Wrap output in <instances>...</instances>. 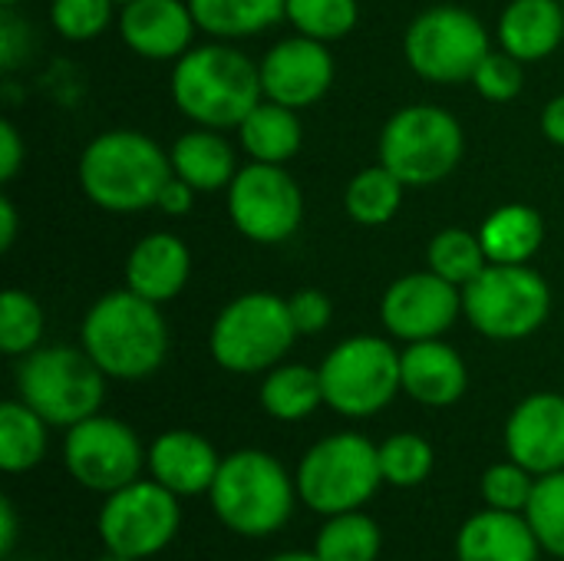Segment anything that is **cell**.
I'll use <instances>...</instances> for the list:
<instances>
[{
	"label": "cell",
	"mask_w": 564,
	"mask_h": 561,
	"mask_svg": "<svg viewBox=\"0 0 564 561\" xmlns=\"http://www.w3.org/2000/svg\"><path fill=\"white\" fill-rule=\"evenodd\" d=\"M324 407L347 420L383 413L403 393L400 350L377 334H354L327 350L321 360Z\"/></svg>",
	"instance_id": "30bf717a"
},
{
	"label": "cell",
	"mask_w": 564,
	"mask_h": 561,
	"mask_svg": "<svg viewBox=\"0 0 564 561\" xmlns=\"http://www.w3.org/2000/svg\"><path fill=\"white\" fill-rule=\"evenodd\" d=\"M383 549L380 526L360 509L327 516L314 539V552L321 561H377Z\"/></svg>",
	"instance_id": "4dcf8cb0"
},
{
	"label": "cell",
	"mask_w": 564,
	"mask_h": 561,
	"mask_svg": "<svg viewBox=\"0 0 564 561\" xmlns=\"http://www.w3.org/2000/svg\"><path fill=\"white\" fill-rule=\"evenodd\" d=\"M403 192H406V185L383 162H377V165L360 169L347 182L344 212L350 215V222H357L364 228H383L403 208Z\"/></svg>",
	"instance_id": "f546056e"
},
{
	"label": "cell",
	"mask_w": 564,
	"mask_h": 561,
	"mask_svg": "<svg viewBox=\"0 0 564 561\" xmlns=\"http://www.w3.org/2000/svg\"><path fill=\"white\" fill-rule=\"evenodd\" d=\"M79 347L109 380H149L162 370L172 347L162 304L129 288L96 298L79 324Z\"/></svg>",
	"instance_id": "7a4b0ae2"
},
{
	"label": "cell",
	"mask_w": 564,
	"mask_h": 561,
	"mask_svg": "<svg viewBox=\"0 0 564 561\" xmlns=\"http://www.w3.org/2000/svg\"><path fill=\"white\" fill-rule=\"evenodd\" d=\"M23 162H26L23 136H20V129L10 119H3L0 122V182L10 185L17 179V172L23 169Z\"/></svg>",
	"instance_id": "b9f144b4"
},
{
	"label": "cell",
	"mask_w": 564,
	"mask_h": 561,
	"mask_svg": "<svg viewBox=\"0 0 564 561\" xmlns=\"http://www.w3.org/2000/svg\"><path fill=\"white\" fill-rule=\"evenodd\" d=\"M284 20L294 26V33L314 36L321 43H337L357 30L360 0H288Z\"/></svg>",
	"instance_id": "836d02e7"
},
{
	"label": "cell",
	"mask_w": 564,
	"mask_h": 561,
	"mask_svg": "<svg viewBox=\"0 0 564 561\" xmlns=\"http://www.w3.org/2000/svg\"><path fill=\"white\" fill-rule=\"evenodd\" d=\"M116 3H129V0H116Z\"/></svg>",
	"instance_id": "f907efd6"
},
{
	"label": "cell",
	"mask_w": 564,
	"mask_h": 561,
	"mask_svg": "<svg viewBox=\"0 0 564 561\" xmlns=\"http://www.w3.org/2000/svg\"><path fill=\"white\" fill-rule=\"evenodd\" d=\"M221 456L202 433L165 430L152 440L145 453V470L155 483L172 489L178 499L205 496L218 476Z\"/></svg>",
	"instance_id": "ffe728a7"
},
{
	"label": "cell",
	"mask_w": 564,
	"mask_h": 561,
	"mask_svg": "<svg viewBox=\"0 0 564 561\" xmlns=\"http://www.w3.org/2000/svg\"><path fill=\"white\" fill-rule=\"evenodd\" d=\"M46 327V314L30 291L7 288L0 294V350L7 357H26L40 347Z\"/></svg>",
	"instance_id": "d6a6232c"
},
{
	"label": "cell",
	"mask_w": 564,
	"mask_h": 561,
	"mask_svg": "<svg viewBox=\"0 0 564 561\" xmlns=\"http://www.w3.org/2000/svg\"><path fill=\"white\" fill-rule=\"evenodd\" d=\"M169 93L192 126L221 132L238 129L264 99L258 63L228 40H208L182 53L172 63Z\"/></svg>",
	"instance_id": "6da1fadb"
},
{
	"label": "cell",
	"mask_w": 564,
	"mask_h": 561,
	"mask_svg": "<svg viewBox=\"0 0 564 561\" xmlns=\"http://www.w3.org/2000/svg\"><path fill=\"white\" fill-rule=\"evenodd\" d=\"M122 278L126 288L145 301L169 304L185 291L192 278V251L175 231H149L129 248Z\"/></svg>",
	"instance_id": "44dd1931"
},
{
	"label": "cell",
	"mask_w": 564,
	"mask_h": 561,
	"mask_svg": "<svg viewBox=\"0 0 564 561\" xmlns=\"http://www.w3.org/2000/svg\"><path fill=\"white\" fill-rule=\"evenodd\" d=\"M506 453L532 476L564 470V397L552 390L529 393L506 420Z\"/></svg>",
	"instance_id": "ac0fdd59"
},
{
	"label": "cell",
	"mask_w": 564,
	"mask_h": 561,
	"mask_svg": "<svg viewBox=\"0 0 564 561\" xmlns=\"http://www.w3.org/2000/svg\"><path fill=\"white\" fill-rule=\"evenodd\" d=\"M145 453L135 430L116 417L93 413L66 430L63 466L73 483L89 493H116L139 479L145 470Z\"/></svg>",
	"instance_id": "5bb4252c"
},
{
	"label": "cell",
	"mask_w": 564,
	"mask_h": 561,
	"mask_svg": "<svg viewBox=\"0 0 564 561\" xmlns=\"http://www.w3.org/2000/svg\"><path fill=\"white\" fill-rule=\"evenodd\" d=\"M17 228H20V215L10 195L0 198V251L7 255L17 245Z\"/></svg>",
	"instance_id": "f6af8a7d"
},
{
	"label": "cell",
	"mask_w": 564,
	"mask_h": 561,
	"mask_svg": "<svg viewBox=\"0 0 564 561\" xmlns=\"http://www.w3.org/2000/svg\"><path fill=\"white\" fill-rule=\"evenodd\" d=\"M294 483L297 499L321 516L364 509L383 486L380 446L364 433H330L301 456Z\"/></svg>",
	"instance_id": "ba28073f"
},
{
	"label": "cell",
	"mask_w": 564,
	"mask_h": 561,
	"mask_svg": "<svg viewBox=\"0 0 564 561\" xmlns=\"http://www.w3.org/2000/svg\"><path fill=\"white\" fill-rule=\"evenodd\" d=\"M106 374L83 347L50 344L36 347L17 364V397L33 407L50 427H76L102 410Z\"/></svg>",
	"instance_id": "52a82bcc"
},
{
	"label": "cell",
	"mask_w": 564,
	"mask_h": 561,
	"mask_svg": "<svg viewBox=\"0 0 564 561\" xmlns=\"http://www.w3.org/2000/svg\"><path fill=\"white\" fill-rule=\"evenodd\" d=\"M499 46L516 60L542 63L564 43L562 0H509L496 23Z\"/></svg>",
	"instance_id": "603a6c76"
},
{
	"label": "cell",
	"mask_w": 564,
	"mask_h": 561,
	"mask_svg": "<svg viewBox=\"0 0 564 561\" xmlns=\"http://www.w3.org/2000/svg\"><path fill=\"white\" fill-rule=\"evenodd\" d=\"M83 195L109 212L132 215L155 208L165 182L172 179L169 149L142 129H106L86 142L76 162Z\"/></svg>",
	"instance_id": "3957f363"
},
{
	"label": "cell",
	"mask_w": 564,
	"mask_h": 561,
	"mask_svg": "<svg viewBox=\"0 0 564 561\" xmlns=\"http://www.w3.org/2000/svg\"><path fill=\"white\" fill-rule=\"evenodd\" d=\"M26 60V26L13 17V10H3L0 17V66L10 73Z\"/></svg>",
	"instance_id": "60d3db41"
},
{
	"label": "cell",
	"mask_w": 564,
	"mask_h": 561,
	"mask_svg": "<svg viewBox=\"0 0 564 561\" xmlns=\"http://www.w3.org/2000/svg\"><path fill=\"white\" fill-rule=\"evenodd\" d=\"M96 561H135V559H129V555H119V552H109V549H106V552H102Z\"/></svg>",
	"instance_id": "c3c4849f"
},
{
	"label": "cell",
	"mask_w": 564,
	"mask_h": 561,
	"mask_svg": "<svg viewBox=\"0 0 564 561\" xmlns=\"http://www.w3.org/2000/svg\"><path fill=\"white\" fill-rule=\"evenodd\" d=\"M426 268L436 271L440 278H446L449 284H456V288H466L469 281H476L489 268L479 231L440 228L426 245Z\"/></svg>",
	"instance_id": "1f68e13d"
},
{
	"label": "cell",
	"mask_w": 564,
	"mask_h": 561,
	"mask_svg": "<svg viewBox=\"0 0 564 561\" xmlns=\"http://www.w3.org/2000/svg\"><path fill=\"white\" fill-rule=\"evenodd\" d=\"M492 50L486 23L459 3H433L420 10L403 33L410 69L436 86L473 83L476 66Z\"/></svg>",
	"instance_id": "8fae6325"
},
{
	"label": "cell",
	"mask_w": 564,
	"mask_h": 561,
	"mask_svg": "<svg viewBox=\"0 0 564 561\" xmlns=\"http://www.w3.org/2000/svg\"><path fill=\"white\" fill-rule=\"evenodd\" d=\"M235 231L254 245H284L304 222V192L284 165L245 162L225 188Z\"/></svg>",
	"instance_id": "7c38bea8"
},
{
	"label": "cell",
	"mask_w": 564,
	"mask_h": 561,
	"mask_svg": "<svg viewBox=\"0 0 564 561\" xmlns=\"http://www.w3.org/2000/svg\"><path fill=\"white\" fill-rule=\"evenodd\" d=\"M235 132H238L241 152L251 162L288 165L304 145V122L297 109L271 103V99H261Z\"/></svg>",
	"instance_id": "484cf974"
},
{
	"label": "cell",
	"mask_w": 564,
	"mask_h": 561,
	"mask_svg": "<svg viewBox=\"0 0 564 561\" xmlns=\"http://www.w3.org/2000/svg\"><path fill=\"white\" fill-rule=\"evenodd\" d=\"M17 546V509L10 499L0 503V555L7 559Z\"/></svg>",
	"instance_id": "bcb514c9"
},
{
	"label": "cell",
	"mask_w": 564,
	"mask_h": 561,
	"mask_svg": "<svg viewBox=\"0 0 564 561\" xmlns=\"http://www.w3.org/2000/svg\"><path fill=\"white\" fill-rule=\"evenodd\" d=\"M463 317L486 341L516 344L552 317V288L532 265H489L463 288Z\"/></svg>",
	"instance_id": "9c48e42d"
},
{
	"label": "cell",
	"mask_w": 564,
	"mask_h": 561,
	"mask_svg": "<svg viewBox=\"0 0 564 561\" xmlns=\"http://www.w3.org/2000/svg\"><path fill=\"white\" fill-rule=\"evenodd\" d=\"M261 410L278 423H301L317 407H324V387L321 370L307 364H278L264 374L258 390Z\"/></svg>",
	"instance_id": "83f0119b"
},
{
	"label": "cell",
	"mask_w": 564,
	"mask_h": 561,
	"mask_svg": "<svg viewBox=\"0 0 564 561\" xmlns=\"http://www.w3.org/2000/svg\"><path fill=\"white\" fill-rule=\"evenodd\" d=\"M539 539L525 513L482 509L469 516L456 536L459 561H539Z\"/></svg>",
	"instance_id": "7402d4cb"
},
{
	"label": "cell",
	"mask_w": 564,
	"mask_h": 561,
	"mask_svg": "<svg viewBox=\"0 0 564 561\" xmlns=\"http://www.w3.org/2000/svg\"><path fill=\"white\" fill-rule=\"evenodd\" d=\"M178 526H182L178 496L162 483H155L152 476L109 493L96 519L102 549L135 561L152 559L162 549H169L172 539L178 536Z\"/></svg>",
	"instance_id": "4fadbf2b"
},
{
	"label": "cell",
	"mask_w": 564,
	"mask_h": 561,
	"mask_svg": "<svg viewBox=\"0 0 564 561\" xmlns=\"http://www.w3.org/2000/svg\"><path fill=\"white\" fill-rule=\"evenodd\" d=\"M288 308H291V317H294V327L301 337L321 334L334 321V301L321 288H297L288 298Z\"/></svg>",
	"instance_id": "ab89813d"
},
{
	"label": "cell",
	"mask_w": 564,
	"mask_h": 561,
	"mask_svg": "<svg viewBox=\"0 0 564 561\" xmlns=\"http://www.w3.org/2000/svg\"><path fill=\"white\" fill-rule=\"evenodd\" d=\"M50 446V423L20 397L0 407V470L10 476L30 473L43 463Z\"/></svg>",
	"instance_id": "f1b7e54d"
},
{
	"label": "cell",
	"mask_w": 564,
	"mask_h": 561,
	"mask_svg": "<svg viewBox=\"0 0 564 561\" xmlns=\"http://www.w3.org/2000/svg\"><path fill=\"white\" fill-rule=\"evenodd\" d=\"M473 86H476V93L486 103L506 106V103L519 99V93L525 86V63L516 60L512 53H506L502 46L499 50H489L486 60L473 73Z\"/></svg>",
	"instance_id": "f35d334b"
},
{
	"label": "cell",
	"mask_w": 564,
	"mask_h": 561,
	"mask_svg": "<svg viewBox=\"0 0 564 561\" xmlns=\"http://www.w3.org/2000/svg\"><path fill=\"white\" fill-rule=\"evenodd\" d=\"M169 162L172 175L188 182L198 195L225 192L241 169L231 139L221 129L208 126H192L188 132H182L169 149Z\"/></svg>",
	"instance_id": "cb8c5ba5"
},
{
	"label": "cell",
	"mask_w": 564,
	"mask_h": 561,
	"mask_svg": "<svg viewBox=\"0 0 564 561\" xmlns=\"http://www.w3.org/2000/svg\"><path fill=\"white\" fill-rule=\"evenodd\" d=\"M463 317V288L449 284L436 271H410L387 284L380 298V321L393 341L416 344L453 331Z\"/></svg>",
	"instance_id": "9a60e30c"
},
{
	"label": "cell",
	"mask_w": 564,
	"mask_h": 561,
	"mask_svg": "<svg viewBox=\"0 0 564 561\" xmlns=\"http://www.w3.org/2000/svg\"><path fill=\"white\" fill-rule=\"evenodd\" d=\"M116 0H53L50 23L69 43H89L116 20Z\"/></svg>",
	"instance_id": "8d00e7d4"
},
{
	"label": "cell",
	"mask_w": 564,
	"mask_h": 561,
	"mask_svg": "<svg viewBox=\"0 0 564 561\" xmlns=\"http://www.w3.org/2000/svg\"><path fill=\"white\" fill-rule=\"evenodd\" d=\"M400 377L403 393L430 410H446L459 403L469 390V367L463 354L443 337L406 344L400 350Z\"/></svg>",
	"instance_id": "d6986e66"
},
{
	"label": "cell",
	"mask_w": 564,
	"mask_h": 561,
	"mask_svg": "<svg viewBox=\"0 0 564 561\" xmlns=\"http://www.w3.org/2000/svg\"><path fill=\"white\" fill-rule=\"evenodd\" d=\"M258 69L264 99L291 109H307L321 103L337 76L330 43H321L304 33H291L268 46V53L258 60Z\"/></svg>",
	"instance_id": "2e32d148"
},
{
	"label": "cell",
	"mask_w": 564,
	"mask_h": 561,
	"mask_svg": "<svg viewBox=\"0 0 564 561\" xmlns=\"http://www.w3.org/2000/svg\"><path fill=\"white\" fill-rule=\"evenodd\" d=\"M525 519L542 552L564 559V470L535 479V493L529 499Z\"/></svg>",
	"instance_id": "d590c367"
},
{
	"label": "cell",
	"mask_w": 564,
	"mask_h": 561,
	"mask_svg": "<svg viewBox=\"0 0 564 561\" xmlns=\"http://www.w3.org/2000/svg\"><path fill=\"white\" fill-rule=\"evenodd\" d=\"M195 23L212 40H251L288 17V0H188Z\"/></svg>",
	"instance_id": "4316f807"
},
{
	"label": "cell",
	"mask_w": 564,
	"mask_h": 561,
	"mask_svg": "<svg viewBox=\"0 0 564 561\" xmlns=\"http://www.w3.org/2000/svg\"><path fill=\"white\" fill-rule=\"evenodd\" d=\"M116 30L135 56L149 63H175L195 46L198 23L188 0H129L119 3Z\"/></svg>",
	"instance_id": "e0dca14e"
},
{
	"label": "cell",
	"mask_w": 564,
	"mask_h": 561,
	"mask_svg": "<svg viewBox=\"0 0 564 561\" xmlns=\"http://www.w3.org/2000/svg\"><path fill=\"white\" fill-rule=\"evenodd\" d=\"M535 479L525 466H519L516 460L496 463L482 473V499L489 509H502V513H525L529 499L535 493Z\"/></svg>",
	"instance_id": "74e56055"
},
{
	"label": "cell",
	"mask_w": 564,
	"mask_h": 561,
	"mask_svg": "<svg viewBox=\"0 0 564 561\" xmlns=\"http://www.w3.org/2000/svg\"><path fill=\"white\" fill-rule=\"evenodd\" d=\"M297 337L288 298L274 291H245L212 321L208 350L221 370L251 377L284 364Z\"/></svg>",
	"instance_id": "5b68a950"
},
{
	"label": "cell",
	"mask_w": 564,
	"mask_h": 561,
	"mask_svg": "<svg viewBox=\"0 0 564 561\" xmlns=\"http://www.w3.org/2000/svg\"><path fill=\"white\" fill-rule=\"evenodd\" d=\"M17 3H20V0H0V7H3V10H13Z\"/></svg>",
	"instance_id": "681fc988"
},
{
	"label": "cell",
	"mask_w": 564,
	"mask_h": 561,
	"mask_svg": "<svg viewBox=\"0 0 564 561\" xmlns=\"http://www.w3.org/2000/svg\"><path fill=\"white\" fill-rule=\"evenodd\" d=\"M268 561H321L317 559V552H281V555H274V559Z\"/></svg>",
	"instance_id": "7dc6e473"
},
{
	"label": "cell",
	"mask_w": 564,
	"mask_h": 561,
	"mask_svg": "<svg viewBox=\"0 0 564 561\" xmlns=\"http://www.w3.org/2000/svg\"><path fill=\"white\" fill-rule=\"evenodd\" d=\"M433 466H436V453H433L430 440H423L420 433H393L380 443L383 483H390L397 489H413V486L426 483Z\"/></svg>",
	"instance_id": "e575fe53"
},
{
	"label": "cell",
	"mask_w": 564,
	"mask_h": 561,
	"mask_svg": "<svg viewBox=\"0 0 564 561\" xmlns=\"http://www.w3.org/2000/svg\"><path fill=\"white\" fill-rule=\"evenodd\" d=\"M476 231L489 265H532L545 245V218L525 202H506L492 208Z\"/></svg>",
	"instance_id": "d4e9b609"
},
{
	"label": "cell",
	"mask_w": 564,
	"mask_h": 561,
	"mask_svg": "<svg viewBox=\"0 0 564 561\" xmlns=\"http://www.w3.org/2000/svg\"><path fill=\"white\" fill-rule=\"evenodd\" d=\"M23 561H26V559H23Z\"/></svg>",
	"instance_id": "816d5d0a"
},
{
	"label": "cell",
	"mask_w": 564,
	"mask_h": 561,
	"mask_svg": "<svg viewBox=\"0 0 564 561\" xmlns=\"http://www.w3.org/2000/svg\"><path fill=\"white\" fill-rule=\"evenodd\" d=\"M466 152L463 122L436 103H410L397 109L377 142L380 162L406 185L430 188L449 179Z\"/></svg>",
	"instance_id": "8992f818"
},
{
	"label": "cell",
	"mask_w": 564,
	"mask_h": 561,
	"mask_svg": "<svg viewBox=\"0 0 564 561\" xmlns=\"http://www.w3.org/2000/svg\"><path fill=\"white\" fill-rule=\"evenodd\" d=\"M208 496L225 529L245 539H264L288 526L297 503V483L271 453L238 450L221 456Z\"/></svg>",
	"instance_id": "277c9868"
},
{
	"label": "cell",
	"mask_w": 564,
	"mask_h": 561,
	"mask_svg": "<svg viewBox=\"0 0 564 561\" xmlns=\"http://www.w3.org/2000/svg\"><path fill=\"white\" fill-rule=\"evenodd\" d=\"M539 126H542V136L564 149V93L552 96L545 106H542V116H539Z\"/></svg>",
	"instance_id": "ee69618b"
},
{
	"label": "cell",
	"mask_w": 564,
	"mask_h": 561,
	"mask_svg": "<svg viewBox=\"0 0 564 561\" xmlns=\"http://www.w3.org/2000/svg\"><path fill=\"white\" fill-rule=\"evenodd\" d=\"M195 198H198V192H195L188 182H182L178 175H172V179L165 182V188H162L155 208H159L162 215H169V218H182V215H188V212L195 208Z\"/></svg>",
	"instance_id": "7bdbcfd3"
},
{
	"label": "cell",
	"mask_w": 564,
	"mask_h": 561,
	"mask_svg": "<svg viewBox=\"0 0 564 561\" xmlns=\"http://www.w3.org/2000/svg\"><path fill=\"white\" fill-rule=\"evenodd\" d=\"M562 3H564V0H562Z\"/></svg>",
	"instance_id": "f5cc1de1"
}]
</instances>
